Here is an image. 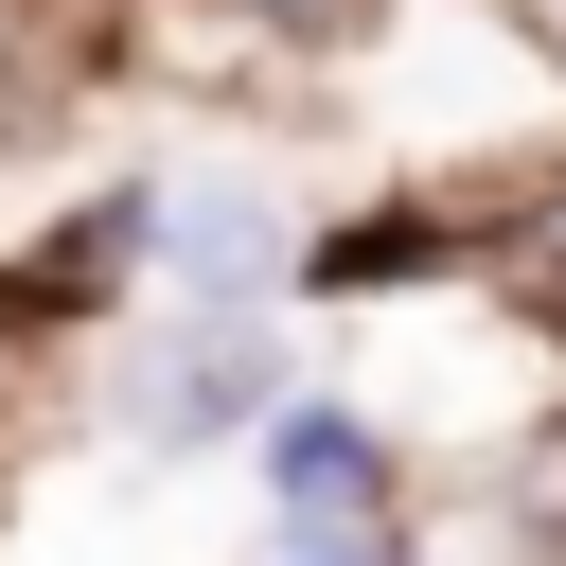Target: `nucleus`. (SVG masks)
I'll list each match as a JSON object with an SVG mask.
<instances>
[{"label": "nucleus", "mask_w": 566, "mask_h": 566, "mask_svg": "<svg viewBox=\"0 0 566 566\" xmlns=\"http://www.w3.org/2000/svg\"><path fill=\"white\" fill-rule=\"evenodd\" d=\"M71 389H88V424L124 460H248L283 424V389H301V318H265V301H124L71 354Z\"/></svg>", "instance_id": "obj_1"}, {"label": "nucleus", "mask_w": 566, "mask_h": 566, "mask_svg": "<svg viewBox=\"0 0 566 566\" xmlns=\"http://www.w3.org/2000/svg\"><path fill=\"white\" fill-rule=\"evenodd\" d=\"M142 301H265L301 318L318 301V195L248 142L212 159H142Z\"/></svg>", "instance_id": "obj_2"}, {"label": "nucleus", "mask_w": 566, "mask_h": 566, "mask_svg": "<svg viewBox=\"0 0 566 566\" xmlns=\"http://www.w3.org/2000/svg\"><path fill=\"white\" fill-rule=\"evenodd\" d=\"M389 0H106V71L177 106H283L301 71L371 53Z\"/></svg>", "instance_id": "obj_3"}, {"label": "nucleus", "mask_w": 566, "mask_h": 566, "mask_svg": "<svg viewBox=\"0 0 566 566\" xmlns=\"http://www.w3.org/2000/svg\"><path fill=\"white\" fill-rule=\"evenodd\" d=\"M248 478H265V531H318V513H407V424H389L371 389L301 371V389H283V424L248 442Z\"/></svg>", "instance_id": "obj_4"}, {"label": "nucleus", "mask_w": 566, "mask_h": 566, "mask_svg": "<svg viewBox=\"0 0 566 566\" xmlns=\"http://www.w3.org/2000/svg\"><path fill=\"white\" fill-rule=\"evenodd\" d=\"M88 88H124L106 71V0H0V159L18 142H71Z\"/></svg>", "instance_id": "obj_5"}, {"label": "nucleus", "mask_w": 566, "mask_h": 566, "mask_svg": "<svg viewBox=\"0 0 566 566\" xmlns=\"http://www.w3.org/2000/svg\"><path fill=\"white\" fill-rule=\"evenodd\" d=\"M265 566H442L424 513H318V531H265Z\"/></svg>", "instance_id": "obj_6"}, {"label": "nucleus", "mask_w": 566, "mask_h": 566, "mask_svg": "<svg viewBox=\"0 0 566 566\" xmlns=\"http://www.w3.org/2000/svg\"><path fill=\"white\" fill-rule=\"evenodd\" d=\"M495 18H513V53H531V71L566 88V0H495Z\"/></svg>", "instance_id": "obj_7"}]
</instances>
